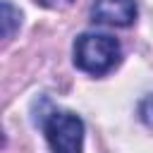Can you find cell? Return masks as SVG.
Wrapping results in <instances>:
<instances>
[{"label":"cell","instance_id":"1","mask_svg":"<svg viewBox=\"0 0 153 153\" xmlns=\"http://www.w3.org/2000/svg\"><path fill=\"white\" fill-rule=\"evenodd\" d=\"M122 48L108 33H81L74 41V65L93 76L108 74L120 62Z\"/></svg>","mask_w":153,"mask_h":153},{"label":"cell","instance_id":"2","mask_svg":"<svg viewBox=\"0 0 153 153\" xmlns=\"http://www.w3.org/2000/svg\"><path fill=\"white\" fill-rule=\"evenodd\" d=\"M45 141L53 153H81L84 151V122L74 112L55 110L43 122Z\"/></svg>","mask_w":153,"mask_h":153},{"label":"cell","instance_id":"3","mask_svg":"<svg viewBox=\"0 0 153 153\" xmlns=\"http://www.w3.org/2000/svg\"><path fill=\"white\" fill-rule=\"evenodd\" d=\"M91 17L96 24L105 26H129L136 19V2L134 0H96L91 7Z\"/></svg>","mask_w":153,"mask_h":153},{"label":"cell","instance_id":"4","mask_svg":"<svg viewBox=\"0 0 153 153\" xmlns=\"http://www.w3.org/2000/svg\"><path fill=\"white\" fill-rule=\"evenodd\" d=\"M19 24H22L19 10H17L10 0H5V2H2V38H12V33L17 31Z\"/></svg>","mask_w":153,"mask_h":153},{"label":"cell","instance_id":"5","mask_svg":"<svg viewBox=\"0 0 153 153\" xmlns=\"http://www.w3.org/2000/svg\"><path fill=\"white\" fill-rule=\"evenodd\" d=\"M41 2H45V5H53V2H55V0H41Z\"/></svg>","mask_w":153,"mask_h":153}]
</instances>
